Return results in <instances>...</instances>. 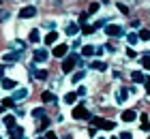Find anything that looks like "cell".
<instances>
[{
  "label": "cell",
  "instance_id": "obj_1",
  "mask_svg": "<svg viewBox=\"0 0 150 139\" xmlns=\"http://www.w3.org/2000/svg\"><path fill=\"white\" fill-rule=\"evenodd\" d=\"M73 118L75 120H90V111H88V107L86 105H75L73 107Z\"/></svg>",
  "mask_w": 150,
  "mask_h": 139
},
{
  "label": "cell",
  "instance_id": "obj_2",
  "mask_svg": "<svg viewBox=\"0 0 150 139\" xmlns=\"http://www.w3.org/2000/svg\"><path fill=\"white\" fill-rule=\"evenodd\" d=\"M79 62V56H75V54H71V56H67V58L62 60V71L64 73H71L73 68H75V64Z\"/></svg>",
  "mask_w": 150,
  "mask_h": 139
},
{
  "label": "cell",
  "instance_id": "obj_3",
  "mask_svg": "<svg viewBox=\"0 0 150 139\" xmlns=\"http://www.w3.org/2000/svg\"><path fill=\"white\" fill-rule=\"evenodd\" d=\"M90 120H92V124H94L97 128H103V131H112V128L116 126L114 122L105 120V118H97V116H94V118H90Z\"/></svg>",
  "mask_w": 150,
  "mask_h": 139
},
{
  "label": "cell",
  "instance_id": "obj_4",
  "mask_svg": "<svg viewBox=\"0 0 150 139\" xmlns=\"http://www.w3.org/2000/svg\"><path fill=\"white\" fill-rule=\"evenodd\" d=\"M105 32H107V37H122V34H125L122 26H116V24H107L105 26Z\"/></svg>",
  "mask_w": 150,
  "mask_h": 139
},
{
  "label": "cell",
  "instance_id": "obj_5",
  "mask_svg": "<svg viewBox=\"0 0 150 139\" xmlns=\"http://www.w3.org/2000/svg\"><path fill=\"white\" fill-rule=\"evenodd\" d=\"M67 49H69V47H67L64 43H58L56 47H54V56H56V58H64V56H67Z\"/></svg>",
  "mask_w": 150,
  "mask_h": 139
},
{
  "label": "cell",
  "instance_id": "obj_6",
  "mask_svg": "<svg viewBox=\"0 0 150 139\" xmlns=\"http://www.w3.org/2000/svg\"><path fill=\"white\" fill-rule=\"evenodd\" d=\"M22 54H24V52H19V49H15V52H9V54H4V62H17L19 58H22Z\"/></svg>",
  "mask_w": 150,
  "mask_h": 139
},
{
  "label": "cell",
  "instance_id": "obj_7",
  "mask_svg": "<svg viewBox=\"0 0 150 139\" xmlns=\"http://www.w3.org/2000/svg\"><path fill=\"white\" fill-rule=\"evenodd\" d=\"M120 118H122V122H133L135 118H137V114H135L133 109H125V111L120 114Z\"/></svg>",
  "mask_w": 150,
  "mask_h": 139
},
{
  "label": "cell",
  "instance_id": "obj_8",
  "mask_svg": "<svg viewBox=\"0 0 150 139\" xmlns=\"http://www.w3.org/2000/svg\"><path fill=\"white\" fill-rule=\"evenodd\" d=\"M26 96H28V88H17L15 92H13L11 99L13 101H22V99H26Z\"/></svg>",
  "mask_w": 150,
  "mask_h": 139
},
{
  "label": "cell",
  "instance_id": "obj_9",
  "mask_svg": "<svg viewBox=\"0 0 150 139\" xmlns=\"http://www.w3.org/2000/svg\"><path fill=\"white\" fill-rule=\"evenodd\" d=\"M37 15V9H35V6H24V9L22 11H19V17H35Z\"/></svg>",
  "mask_w": 150,
  "mask_h": 139
},
{
  "label": "cell",
  "instance_id": "obj_10",
  "mask_svg": "<svg viewBox=\"0 0 150 139\" xmlns=\"http://www.w3.org/2000/svg\"><path fill=\"white\" fill-rule=\"evenodd\" d=\"M47 58H50V54H47L45 49H37L35 52V62H41V64H43Z\"/></svg>",
  "mask_w": 150,
  "mask_h": 139
},
{
  "label": "cell",
  "instance_id": "obj_11",
  "mask_svg": "<svg viewBox=\"0 0 150 139\" xmlns=\"http://www.w3.org/2000/svg\"><path fill=\"white\" fill-rule=\"evenodd\" d=\"M90 68H92V71H107V64H105V62H101V60H92L90 62Z\"/></svg>",
  "mask_w": 150,
  "mask_h": 139
},
{
  "label": "cell",
  "instance_id": "obj_12",
  "mask_svg": "<svg viewBox=\"0 0 150 139\" xmlns=\"http://www.w3.org/2000/svg\"><path fill=\"white\" fill-rule=\"evenodd\" d=\"M41 101H43V103H54V101H58V96L54 92H43V94H41Z\"/></svg>",
  "mask_w": 150,
  "mask_h": 139
},
{
  "label": "cell",
  "instance_id": "obj_13",
  "mask_svg": "<svg viewBox=\"0 0 150 139\" xmlns=\"http://www.w3.org/2000/svg\"><path fill=\"white\" fill-rule=\"evenodd\" d=\"M131 79H133L135 83H142V81H146V75L142 73V71H133V73H131Z\"/></svg>",
  "mask_w": 150,
  "mask_h": 139
},
{
  "label": "cell",
  "instance_id": "obj_14",
  "mask_svg": "<svg viewBox=\"0 0 150 139\" xmlns=\"http://www.w3.org/2000/svg\"><path fill=\"white\" fill-rule=\"evenodd\" d=\"M139 128H142V131H150V118H148L146 114L139 118Z\"/></svg>",
  "mask_w": 150,
  "mask_h": 139
},
{
  "label": "cell",
  "instance_id": "obj_15",
  "mask_svg": "<svg viewBox=\"0 0 150 139\" xmlns=\"http://www.w3.org/2000/svg\"><path fill=\"white\" fill-rule=\"evenodd\" d=\"M0 122H2V124H4V126L9 128V131H11L13 126H15V118H13V116H4L2 120H0Z\"/></svg>",
  "mask_w": 150,
  "mask_h": 139
},
{
  "label": "cell",
  "instance_id": "obj_16",
  "mask_svg": "<svg viewBox=\"0 0 150 139\" xmlns=\"http://www.w3.org/2000/svg\"><path fill=\"white\" fill-rule=\"evenodd\" d=\"M116 99H118V103H125V101L129 99V90H127V88H120V90H118V96H116Z\"/></svg>",
  "mask_w": 150,
  "mask_h": 139
},
{
  "label": "cell",
  "instance_id": "obj_17",
  "mask_svg": "<svg viewBox=\"0 0 150 139\" xmlns=\"http://www.w3.org/2000/svg\"><path fill=\"white\" fill-rule=\"evenodd\" d=\"M17 83H15V79H6V77H2V88L4 90H13Z\"/></svg>",
  "mask_w": 150,
  "mask_h": 139
},
{
  "label": "cell",
  "instance_id": "obj_18",
  "mask_svg": "<svg viewBox=\"0 0 150 139\" xmlns=\"http://www.w3.org/2000/svg\"><path fill=\"white\" fill-rule=\"evenodd\" d=\"M77 32H79V26L77 24H69V26H67V34H69V37H75Z\"/></svg>",
  "mask_w": 150,
  "mask_h": 139
},
{
  "label": "cell",
  "instance_id": "obj_19",
  "mask_svg": "<svg viewBox=\"0 0 150 139\" xmlns=\"http://www.w3.org/2000/svg\"><path fill=\"white\" fill-rule=\"evenodd\" d=\"M56 41H58V32H50V34L45 37V43H47V45H54Z\"/></svg>",
  "mask_w": 150,
  "mask_h": 139
},
{
  "label": "cell",
  "instance_id": "obj_20",
  "mask_svg": "<svg viewBox=\"0 0 150 139\" xmlns=\"http://www.w3.org/2000/svg\"><path fill=\"white\" fill-rule=\"evenodd\" d=\"M92 54H94L92 45H81V56H86V58H90Z\"/></svg>",
  "mask_w": 150,
  "mask_h": 139
},
{
  "label": "cell",
  "instance_id": "obj_21",
  "mask_svg": "<svg viewBox=\"0 0 150 139\" xmlns=\"http://www.w3.org/2000/svg\"><path fill=\"white\" fill-rule=\"evenodd\" d=\"M9 133H11V137H24V128L22 126H13Z\"/></svg>",
  "mask_w": 150,
  "mask_h": 139
},
{
  "label": "cell",
  "instance_id": "obj_22",
  "mask_svg": "<svg viewBox=\"0 0 150 139\" xmlns=\"http://www.w3.org/2000/svg\"><path fill=\"white\" fill-rule=\"evenodd\" d=\"M84 77H86V71H77V73L71 77V83H77V81H81Z\"/></svg>",
  "mask_w": 150,
  "mask_h": 139
},
{
  "label": "cell",
  "instance_id": "obj_23",
  "mask_svg": "<svg viewBox=\"0 0 150 139\" xmlns=\"http://www.w3.org/2000/svg\"><path fill=\"white\" fill-rule=\"evenodd\" d=\"M13 103H15L13 99H4L2 103H0V111H4V109H9V107H13Z\"/></svg>",
  "mask_w": 150,
  "mask_h": 139
},
{
  "label": "cell",
  "instance_id": "obj_24",
  "mask_svg": "<svg viewBox=\"0 0 150 139\" xmlns=\"http://www.w3.org/2000/svg\"><path fill=\"white\" fill-rule=\"evenodd\" d=\"M137 37H139V41H150V30H146V28H142Z\"/></svg>",
  "mask_w": 150,
  "mask_h": 139
},
{
  "label": "cell",
  "instance_id": "obj_25",
  "mask_svg": "<svg viewBox=\"0 0 150 139\" xmlns=\"http://www.w3.org/2000/svg\"><path fill=\"white\" fill-rule=\"evenodd\" d=\"M75 96H77L75 92H69V94H64V103H67V105H73V103H75Z\"/></svg>",
  "mask_w": 150,
  "mask_h": 139
},
{
  "label": "cell",
  "instance_id": "obj_26",
  "mask_svg": "<svg viewBox=\"0 0 150 139\" xmlns=\"http://www.w3.org/2000/svg\"><path fill=\"white\" fill-rule=\"evenodd\" d=\"M32 116H35V118H45V109L43 107H35V109H32Z\"/></svg>",
  "mask_w": 150,
  "mask_h": 139
},
{
  "label": "cell",
  "instance_id": "obj_27",
  "mask_svg": "<svg viewBox=\"0 0 150 139\" xmlns=\"http://www.w3.org/2000/svg\"><path fill=\"white\" fill-rule=\"evenodd\" d=\"M127 41H129V43H131V45H135V43H137V41H139V37H137V34H135V32H129V34H127Z\"/></svg>",
  "mask_w": 150,
  "mask_h": 139
},
{
  "label": "cell",
  "instance_id": "obj_28",
  "mask_svg": "<svg viewBox=\"0 0 150 139\" xmlns=\"http://www.w3.org/2000/svg\"><path fill=\"white\" fill-rule=\"evenodd\" d=\"M92 32H94V26H88V24L81 26V34H86V37H88V34H92Z\"/></svg>",
  "mask_w": 150,
  "mask_h": 139
},
{
  "label": "cell",
  "instance_id": "obj_29",
  "mask_svg": "<svg viewBox=\"0 0 150 139\" xmlns=\"http://www.w3.org/2000/svg\"><path fill=\"white\" fill-rule=\"evenodd\" d=\"M142 66H144L146 71H150V56L148 54H144V58H142Z\"/></svg>",
  "mask_w": 150,
  "mask_h": 139
},
{
  "label": "cell",
  "instance_id": "obj_30",
  "mask_svg": "<svg viewBox=\"0 0 150 139\" xmlns=\"http://www.w3.org/2000/svg\"><path fill=\"white\" fill-rule=\"evenodd\" d=\"M39 30H37V28H35V30H30V41H32V43H39Z\"/></svg>",
  "mask_w": 150,
  "mask_h": 139
},
{
  "label": "cell",
  "instance_id": "obj_31",
  "mask_svg": "<svg viewBox=\"0 0 150 139\" xmlns=\"http://www.w3.org/2000/svg\"><path fill=\"white\" fill-rule=\"evenodd\" d=\"M118 139H133V133H131V131H122Z\"/></svg>",
  "mask_w": 150,
  "mask_h": 139
},
{
  "label": "cell",
  "instance_id": "obj_32",
  "mask_svg": "<svg viewBox=\"0 0 150 139\" xmlns=\"http://www.w3.org/2000/svg\"><path fill=\"white\" fill-rule=\"evenodd\" d=\"M47 126H50V120H47V118H41V124H39V128H41V131H45Z\"/></svg>",
  "mask_w": 150,
  "mask_h": 139
},
{
  "label": "cell",
  "instance_id": "obj_33",
  "mask_svg": "<svg viewBox=\"0 0 150 139\" xmlns=\"http://www.w3.org/2000/svg\"><path fill=\"white\" fill-rule=\"evenodd\" d=\"M35 77L37 79H47V71H35Z\"/></svg>",
  "mask_w": 150,
  "mask_h": 139
},
{
  "label": "cell",
  "instance_id": "obj_34",
  "mask_svg": "<svg viewBox=\"0 0 150 139\" xmlns=\"http://www.w3.org/2000/svg\"><path fill=\"white\" fill-rule=\"evenodd\" d=\"M118 11H120V13H125V15H129V6H127V4H122V2H118Z\"/></svg>",
  "mask_w": 150,
  "mask_h": 139
},
{
  "label": "cell",
  "instance_id": "obj_35",
  "mask_svg": "<svg viewBox=\"0 0 150 139\" xmlns=\"http://www.w3.org/2000/svg\"><path fill=\"white\" fill-rule=\"evenodd\" d=\"M99 6H101L99 2H92V4H90V9H88V11H90V13H97V11H99Z\"/></svg>",
  "mask_w": 150,
  "mask_h": 139
},
{
  "label": "cell",
  "instance_id": "obj_36",
  "mask_svg": "<svg viewBox=\"0 0 150 139\" xmlns=\"http://www.w3.org/2000/svg\"><path fill=\"white\" fill-rule=\"evenodd\" d=\"M4 19H9V11H0V22H4Z\"/></svg>",
  "mask_w": 150,
  "mask_h": 139
},
{
  "label": "cell",
  "instance_id": "obj_37",
  "mask_svg": "<svg viewBox=\"0 0 150 139\" xmlns=\"http://www.w3.org/2000/svg\"><path fill=\"white\" fill-rule=\"evenodd\" d=\"M86 19H88V15H86V13H81V15H79V24L84 26V24H86Z\"/></svg>",
  "mask_w": 150,
  "mask_h": 139
},
{
  "label": "cell",
  "instance_id": "obj_38",
  "mask_svg": "<svg viewBox=\"0 0 150 139\" xmlns=\"http://www.w3.org/2000/svg\"><path fill=\"white\" fill-rule=\"evenodd\" d=\"M101 26H107V22H105V19H99V22L94 24V28H101Z\"/></svg>",
  "mask_w": 150,
  "mask_h": 139
},
{
  "label": "cell",
  "instance_id": "obj_39",
  "mask_svg": "<svg viewBox=\"0 0 150 139\" xmlns=\"http://www.w3.org/2000/svg\"><path fill=\"white\" fill-rule=\"evenodd\" d=\"M127 56H129V58H137V54H135L133 49H127Z\"/></svg>",
  "mask_w": 150,
  "mask_h": 139
},
{
  "label": "cell",
  "instance_id": "obj_40",
  "mask_svg": "<svg viewBox=\"0 0 150 139\" xmlns=\"http://www.w3.org/2000/svg\"><path fill=\"white\" fill-rule=\"evenodd\" d=\"M73 47H79V49H81V41H79V39H75V41H73Z\"/></svg>",
  "mask_w": 150,
  "mask_h": 139
},
{
  "label": "cell",
  "instance_id": "obj_41",
  "mask_svg": "<svg viewBox=\"0 0 150 139\" xmlns=\"http://www.w3.org/2000/svg\"><path fill=\"white\" fill-rule=\"evenodd\" d=\"M146 92L150 94V77H146Z\"/></svg>",
  "mask_w": 150,
  "mask_h": 139
},
{
  "label": "cell",
  "instance_id": "obj_42",
  "mask_svg": "<svg viewBox=\"0 0 150 139\" xmlns=\"http://www.w3.org/2000/svg\"><path fill=\"white\" fill-rule=\"evenodd\" d=\"M45 139H56V135H54V133H47V135H45Z\"/></svg>",
  "mask_w": 150,
  "mask_h": 139
},
{
  "label": "cell",
  "instance_id": "obj_43",
  "mask_svg": "<svg viewBox=\"0 0 150 139\" xmlns=\"http://www.w3.org/2000/svg\"><path fill=\"white\" fill-rule=\"evenodd\" d=\"M4 77V66H0V79Z\"/></svg>",
  "mask_w": 150,
  "mask_h": 139
},
{
  "label": "cell",
  "instance_id": "obj_44",
  "mask_svg": "<svg viewBox=\"0 0 150 139\" xmlns=\"http://www.w3.org/2000/svg\"><path fill=\"white\" fill-rule=\"evenodd\" d=\"M37 139H45V137H37Z\"/></svg>",
  "mask_w": 150,
  "mask_h": 139
},
{
  "label": "cell",
  "instance_id": "obj_45",
  "mask_svg": "<svg viewBox=\"0 0 150 139\" xmlns=\"http://www.w3.org/2000/svg\"><path fill=\"white\" fill-rule=\"evenodd\" d=\"M99 139H105V137H99Z\"/></svg>",
  "mask_w": 150,
  "mask_h": 139
},
{
  "label": "cell",
  "instance_id": "obj_46",
  "mask_svg": "<svg viewBox=\"0 0 150 139\" xmlns=\"http://www.w3.org/2000/svg\"><path fill=\"white\" fill-rule=\"evenodd\" d=\"M0 139H2V137H0Z\"/></svg>",
  "mask_w": 150,
  "mask_h": 139
}]
</instances>
